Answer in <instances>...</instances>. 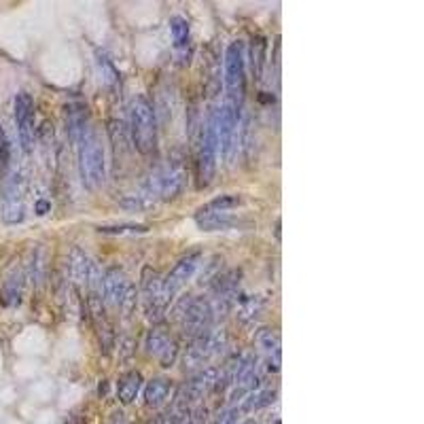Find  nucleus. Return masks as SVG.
I'll use <instances>...</instances> for the list:
<instances>
[{"instance_id":"obj_1","label":"nucleus","mask_w":424,"mask_h":424,"mask_svg":"<svg viewBox=\"0 0 424 424\" xmlns=\"http://www.w3.org/2000/svg\"><path fill=\"white\" fill-rule=\"evenodd\" d=\"M79 176L87 191H98L106 181V153L104 144L93 127H89L76 140Z\"/></svg>"},{"instance_id":"obj_2","label":"nucleus","mask_w":424,"mask_h":424,"mask_svg":"<svg viewBox=\"0 0 424 424\" xmlns=\"http://www.w3.org/2000/svg\"><path fill=\"white\" fill-rule=\"evenodd\" d=\"M130 136L140 155H153L157 149V117L151 102L142 96L130 106Z\"/></svg>"},{"instance_id":"obj_3","label":"nucleus","mask_w":424,"mask_h":424,"mask_svg":"<svg viewBox=\"0 0 424 424\" xmlns=\"http://www.w3.org/2000/svg\"><path fill=\"white\" fill-rule=\"evenodd\" d=\"M187 185V172L183 161L178 159H166L149 178V189L161 197V200H174L176 195L183 193Z\"/></svg>"},{"instance_id":"obj_4","label":"nucleus","mask_w":424,"mask_h":424,"mask_svg":"<svg viewBox=\"0 0 424 424\" xmlns=\"http://www.w3.org/2000/svg\"><path fill=\"white\" fill-rule=\"evenodd\" d=\"M244 45L240 40L231 42L225 53V87H227V102L242 110L244 102Z\"/></svg>"},{"instance_id":"obj_5","label":"nucleus","mask_w":424,"mask_h":424,"mask_svg":"<svg viewBox=\"0 0 424 424\" xmlns=\"http://www.w3.org/2000/svg\"><path fill=\"white\" fill-rule=\"evenodd\" d=\"M0 214L6 225H17L25 214V183L19 172L11 174L0 189Z\"/></svg>"},{"instance_id":"obj_6","label":"nucleus","mask_w":424,"mask_h":424,"mask_svg":"<svg viewBox=\"0 0 424 424\" xmlns=\"http://www.w3.org/2000/svg\"><path fill=\"white\" fill-rule=\"evenodd\" d=\"M219 157V134H217V113H208L202 130V147H200V185L206 187L217 170Z\"/></svg>"},{"instance_id":"obj_7","label":"nucleus","mask_w":424,"mask_h":424,"mask_svg":"<svg viewBox=\"0 0 424 424\" xmlns=\"http://www.w3.org/2000/svg\"><path fill=\"white\" fill-rule=\"evenodd\" d=\"M15 125H17V134H19V142L23 147L25 153L32 151L34 147V138H36V110H34V100L28 91H19L15 96Z\"/></svg>"},{"instance_id":"obj_8","label":"nucleus","mask_w":424,"mask_h":424,"mask_svg":"<svg viewBox=\"0 0 424 424\" xmlns=\"http://www.w3.org/2000/svg\"><path fill=\"white\" fill-rule=\"evenodd\" d=\"M142 293H144V302H147V310L153 319H159L166 308L172 302V295H168V291L164 289L161 278L155 274V270L144 268L142 270Z\"/></svg>"},{"instance_id":"obj_9","label":"nucleus","mask_w":424,"mask_h":424,"mask_svg":"<svg viewBox=\"0 0 424 424\" xmlns=\"http://www.w3.org/2000/svg\"><path fill=\"white\" fill-rule=\"evenodd\" d=\"M240 108L229 104L227 100L221 104L217 110V134H219V153L223 157H229L238 132V121H240Z\"/></svg>"},{"instance_id":"obj_10","label":"nucleus","mask_w":424,"mask_h":424,"mask_svg":"<svg viewBox=\"0 0 424 424\" xmlns=\"http://www.w3.org/2000/svg\"><path fill=\"white\" fill-rule=\"evenodd\" d=\"M200 261H202V253L200 251H191V253H187V255H183L174 265H172V270L168 272V276L161 280L164 282V289L168 291V295H176V291H181L191 278H193V274L197 272V268H200Z\"/></svg>"},{"instance_id":"obj_11","label":"nucleus","mask_w":424,"mask_h":424,"mask_svg":"<svg viewBox=\"0 0 424 424\" xmlns=\"http://www.w3.org/2000/svg\"><path fill=\"white\" fill-rule=\"evenodd\" d=\"M130 280L125 278V274L119 268H110L104 272L102 276V299L106 306L113 308H121L130 295Z\"/></svg>"},{"instance_id":"obj_12","label":"nucleus","mask_w":424,"mask_h":424,"mask_svg":"<svg viewBox=\"0 0 424 424\" xmlns=\"http://www.w3.org/2000/svg\"><path fill=\"white\" fill-rule=\"evenodd\" d=\"M147 346H149V353H151L155 359H159L166 367L172 365V363L176 361L178 348H176L174 340L170 338V333H168L166 329L155 327V329L149 333V342H147Z\"/></svg>"},{"instance_id":"obj_13","label":"nucleus","mask_w":424,"mask_h":424,"mask_svg":"<svg viewBox=\"0 0 424 424\" xmlns=\"http://www.w3.org/2000/svg\"><path fill=\"white\" fill-rule=\"evenodd\" d=\"M244 219H238L229 212H195V223L204 231H223L242 227Z\"/></svg>"},{"instance_id":"obj_14","label":"nucleus","mask_w":424,"mask_h":424,"mask_svg":"<svg viewBox=\"0 0 424 424\" xmlns=\"http://www.w3.org/2000/svg\"><path fill=\"white\" fill-rule=\"evenodd\" d=\"M257 346H259V353L263 355V359L272 365V369H276L280 365V342H278V333L274 329L265 327L257 336Z\"/></svg>"},{"instance_id":"obj_15","label":"nucleus","mask_w":424,"mask_h":424,"mask_svg":"<svg viewBox=\"0 0 424 424\" xmlns=\"http://www.w3.org/2000/svg\"><path fill=\"white\" fill-rule=\"evenodd\" d=\"M140 391H142V376L138 372H125L117 382V395L123 406H130Z\"/></svg>"},{"instance_id":"obj_16","label":"nucleus","mask_w":424,"mask_h":424,"mask_svg":"<svg viewBox=\"0 0 424 424\" xmlns=\"http://www.w3.org/2000/svg\"><path fill=\"white\" fill-rule=\"evenodd\" d=\"M87 117H89V115H87V108H85L81 102L68 106V132H70V138L74 140V144H76V140L91 127Z\"/></svg>"},{"instance_id":"obj_17","label":"nucleus","mask_w":424,"mask_h":424,"mask_svg":"<svg viewBox=\"0 0 424 424\" xmlns=\"http://www.w3.org/2000/svg\"><path fill=\"white\" fill-rule=\"evenodd\" d=\"M21 289H23V274H21V270H13V274H8V278H6L4 285H2L0 304H2L4 308L19 304V299H21Z\"/></svg>"},{"instance_id":"obj_18","label":"nucleus","mask_w":424,"mask_h":424,"mask_svg":"<svg viewBox=\"0 0 424 424\" xmlns=\"http://www.w3.org/2000/svg\"><path fill=\"white\" fill-rule=\"evenodd\" d=\"M170 391H172V384L168 378H155V380L147 382V386H144L147 408H159L170 397Z\"/></svg>"},{"instance_id":"obj_19","label":"nucleus","mask_w":424,"mask_h":424,"mask_svg":"<svg viewBox=\"0 0 424 424\" xmlns=\"http://www.w3.org/2000/svg\"><path fill=\"white\" fill-rule=\"evenodd\" d=\"M248 57H251V68L255 79L261 76V68L265 64V51H268V38L263 34H255L251 38V47H248Z\"/></svg>"},{"instance_id":"obj_20","label":"nucleus","mask_w":424,"mask_h":424,"mask_svg":"<svg viewBox=\"0 0 424 424\" xmlns=\"http://www.w3.org/2000/svg\"><path fill=\"white\" fill-rule=\"evenodd\" d=\"M70 270H72V276H74L76 282H81V285L91 282L93 265H91V261H89L81 251H76V248H74L72 255H70Z\"/></svg>"},{"instance_id":"obj_21","label":"nucleus","mask_w":424,"mask_h":424,"mask_svg":"<svg viewBox=\"0 0 424 424\" xmlns=\"http://www.w3.org/2000/svg\"><path fill=\"white\" fill-rule=\"evenodd\" d=\"M242 202L244 200L240 195L225 193V195H217L210 202H206L197 212H229V210H236L238 206H242Z\"/></svg>"},{"instance_id":"obj_22","label":"nucleus","mask_w":424,"mask_h":424,"mask_svg":"<svg viewBox=\"0 0 424 424\" xmlns=\"http://www.w3.org/2000/svg\"><path fill=\"white\" fill-rule=\"evenodd\" d=\"M170 32H172V40H174V47L176 51H183L187 45H189V34H191V28H189V21L181 15L172 17L170 21Z\"/></svg>"},{"instance_id":"obj_23","label":"nucleus","mask_w":424,"mask_h":424,"mask_svg":"<svg viewBox=\"0 0 424 424\" xmlns=\"http://www.w3.org/2000/svg\"><path fill=\"white\" fill-rule=\"evenodd\" d=\"M238 384L244 389L255 386V357L253 355H244L238 367Z\"/></svg>"},{"instance_id":"obj_24","label":"nucleus","mask_w":424,"mask_h":424,"mask_svg":"<svg viewBox=\"0 0 424 424\" xmlns=\"http://www.w3.org/2000/svg\"><path fill=\"white\" fill-rule=\"evenodd\" d=\"M8 164H11V142H8L6 132L0 127V178L6 176Z\"/></svg>"},{"instance_id":"obj_25","label":"nucleus","mask_w":424,"mask_h":424,"mask_svg":"<svg viewBox=\"0 0 424 424\" xmlns=\"http://www.w3.org/2000/svg\"><path fill=\"white\" fill-rule=\"evenodd\" d=\"M104 234H119V231H147V227L140 225H119V227H100Z\"/></svg>"},{"instance_id":"obj_26","label":"nucleus","mask_w":424,"mask_h":424,"mask_svg":"<svg viewBox=\"0 0 424 424\" xmlns=\"http://www.w3.org/2000/svg\"><path fill=\"white\" fill-rule=\"evenodd\" d=\"M51 210V204H49V200H38L36 202V214L40 217V214H47Z\"/></svg>"}]
</instances>
